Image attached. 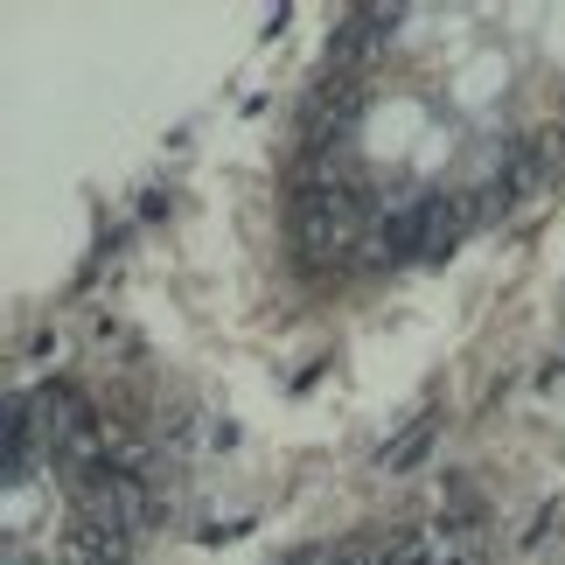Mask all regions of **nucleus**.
<instances>
[{
  "instance_id": "f03ea898",
  "label": "nucleus",
  "mask_w": 565,
  "mask_h": 565,
  "mask_svg": "<svg viewBox=\"0 0 565 565\" xmlns=\"http://www.w3.org/2000/svg\"><path fill=\"white\" fill-rule=\"evenodd\" d=\"M433 433H440V426H433V419H419V426H412V433H405V440H398V447H391V454H384V468H391V475H405V468H419V461H426V454H433Z\"/></svg>"
},
{
  "instance_id": "7ed1b4c3",
  "label": "nucleus",
  "mask_w": 565,
  "mask_h": 565,
  "mask_svg": "<svg viewBox=\"0 0 565 565\" xmlns=\"http://www.w3.org/2000/svg\"><path fill=\"white\" fill-rule=\"evenodd\" d=\"M279 565H329V558H321V552H287Z\"/></svg>"
},
{
  "instance_id": "f257e3e1",
  "label": "nucleus",
  "mask_w": 565,
  "mask_h": 565,
  "mask_svg": "<svg viewBox=\"0 0 565 565\" xmlns=\"http://www.w3.org/2000/svg\"><path fill=\"white\" fill-rule=\"evenodd\" d=\"M461 231H468V203L440 189V195H419V203L391 210L384 231H377V252L391 258V266H412V258H440Z\"/></svg>"
}]
</instances>
